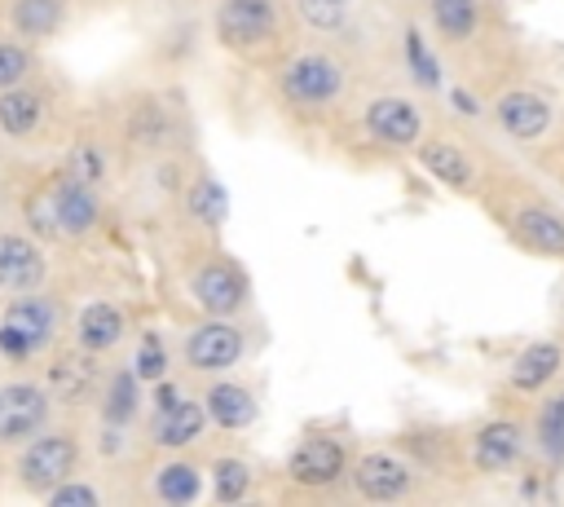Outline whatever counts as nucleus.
Wrapping results in <instances>:
<instances>
[{"mask_svg":"<svg viewBox=\"0 0 564 507\" xmlns=\"http://www.w3.org/2000/svg\"><path fill=\"white\" fill-rule=\"evenodd\" d=\"M264 71V88L273 110L300 128V132H317V137H335L361 79L375 71L366 66L357 53L317 40V35H295L273 62L260 66Z\"/></svg>","mask_w":564,"mask_h":507,"instance_id":"f257e3e1","label":"nucleus"},{"mask_svg":"<svg viewBox=\"0 0 564 507\" xmlns=\"http://www.w3.org/2000/svg\"><path fill=\"white\" fill-rule=\"evenodd\" d=\"M476 207L516 251L564 265V190L542 176L524 154H511L502 145L494 150Z\"/></svg>","mask_w":564,"mask_h":507,"instance_id":"f03ea898","label":"nucleus"},{"mask_svg":"<svg viewBox=\"0 0 564 507\" xmlns=\"http://www.w3.org/2000/svg\"><path fill=\"white\" fill-rule=\"evenodd\" d=\"M480 97V128L511 154H533L564 128L560 97L520 66V57L502 62L476 84Z\"/></svg>","mask_w":564,"mask_h":507,"instance_id":"7ed1b4c3","label":"nucleus"},{"mask_svg":"<svg viewBox=\"0 0 564 507\" xmlns=\"http://www.w3.org/2000/svg\"><path fill=\"white\" fill-rule=\"evenodd\" d=\"M410 9L427 31L436 57L449 71H458L471 88L516 57L507 22L498 18L494 0H410Z\"/></svg>","mask_w":564,"mask_h":507,"instance_id":"20e7f679","label":"nucleus"},{"mask_svg":"<svg viewBox=\"0 0 564 507\" xmlns=\"http://www.w3.org/2000/svg\"><path fill=\"white\" fill-rule=\"evenodd\" d=\"M436 106L405 88L392 71H370L339 123L344 137H352L357 145L375 150V154H388V159H410V150L419 145V137L427 132ZM335 132V137H339Z\"/></svg>","mask_w":564,"mask_h":507,"instance_id":"39448f33","label":"nucleus"},{"mask_svg":"<svg viewBox=\"0 0 564 507\" xmlns=\"http://www.w3.org/2000/svg\"><path fill=\"white\" fill-rule=\"evenodd\" d=\"M533 450V423L529 410L494 406L476 419L449 423V485H498L511 481Z\"/></svg>","mask_w":564,"mask_h":507,"instance_id":"423d86ee","label":"nucleus"},{"mask_svg":"<svg viewBox=\"0 0 564 507\" xmlns=\"http://www.w3.org/2000/svg\"><path fill=\"white\" fill-rule=\"evenodd\" d=\"M449 494L441 481H432L397 441H375V445H357L348 476H344V494L339 503L352 507H410V503H427Z\"/></svg>","mask_w":564,"mask_h":507,"instance_id":"0eeeda50","label":"nucleus"},{"mask_svg":"<svg viewBox=\"0 0 564 507\" xmlns=\"http://www.w3.org/2000/svg\"><path fill=\"white\" fill-rule=\"evenodd\" d=\"M494 150H498V141H494L480 123H458V119H449V115L436 110L432 123H427V132H423L419 145L410 150V159H414L445 194L476 203Z\"/></svg>","mask_w":564,"mask_h":507,"instance_id":"6e6552de","label":"nucleus"},{"mask_svg":"<svg viewBox=\"0 0 564 507\" xmlns=\"http://www.w3.org/2000/svg\"><path fill=\"white\" fill-rule=\"evenodd\" d=\"M357 436L335 423H313L295 436L278 467V489L286 503H339Z\"/></svg>","mask_w":564,"mask_h":507,"instance_id":"1a4fd4ad","label":"nucleus"},{"mask_svg":"<svg viewBox=\"0 0 564 507\" xmlns=\"http://www.w3.org/2000/svg\"><path fill=\"white\" fill-rule=\"evenodd\" d=\"M207 31L225 57L247 66L273 62L300 35L291 0H212Z\"/></svg>","mask_w":564,"mask_h":507,"instance_id":"9d476101","label":"nucleus"},{"mask_svg":"<svg viewBox=\"0 0 564 507\" xmlns=\"http://www.w3.org/2000/svg\"><path fill=\"white\" fill-rule=\"evenodd\" d=\"M181 295L194 313L207 317H251L256 309V287L247 265L220 247L216 234H198V247L181 265Z\"/></svg>","mask_w":564,"mask_h":507,"instance_id":"9b49d317","label":"nucleus"},{"mask_svg":"<svg viewBox=\"0 0 564 507\" xmlns=\"http://www.w3.org/2000/svg\"><path fill=\"white\" fill-rule=\"evenodd\" d=\"M251 353H256V326L247 317H207V313H194L185 322V331H181V344H176L181 370L189 379L229 375Z\"/></svg>","mask_w":564,"mask_h":507,"instance_id":"f8f14e48","label":"nucleus"},{"mask_svg":"<svg viewBox=\"0 0 564 507\" xmlns=\"http://www.w3.org/2000/svg\"><path fill=\"white\" fill-rule=\"evenodd\" d=\"M560 388H564V335L560 331L524 339L494 379L498 406H516V410H533L551 401Z\"/></svg>","mask_w":564,"mask_h":507,"instance_id":"ddd939ff","label":"nucleus"},{"mask_svg":"<svg viewBox=\"0 0 564 507\" xmlns=\"http://www.w3.org/2000/svg\"><path fill=\"white\" fill-rule=\"evenodd\" d=\"M123 141L137 150V154H167V150H181L185 141V115L172 97L163 93H141L128 101L123 110Z\"/></svg>","mask_w":564,"mask_h":507,"instance_id":"4468645a","label":"nucleus"},{"mask_svg":"<svg viewBox=\"0 0 564 507\" xmlns=\"http://www.w3.org/2000/svg\"><path fill=\"white\" fill-rule=\"evenodd\" d=\"M198 406L207 414V428L220 436H242L260 423V388L247 384L238 370L198 379Z\"/></svg>","mask_w":564,"mask_h":507,"instance_id":"2eb2a0df","label":"nucleus"},{"mask_svg":"<svg viewBox=\"0 0 564 507\" xmlns=\"http://www.w3.org/2000/svg\"><path fill=\"white\" fill-rule=\"evenodd\" d=\"M75 463H79V441H75V432H66V428L31 432V436L22 441V454H18V481H22L31 494H48L57 481L75 476Z\"/></svg>","mask_w":564,"mask_h":507,"instance_id":"dca6fc26","label":"nucleus"},{"mask_svg":"<svg viewBox=\"0 0 564 507\" xmlns=\"http://www.w3.org/2000/svg\"><path fill=\"white\" fill-rule=\"evenodd\" d=\"M101 379L106 375H101L97 353H88L79 344L53 353L48 366H44V392H48L53 406H84V401H93L101 392Z\"/></svg>","mask_w":564,"mask_h":507,"instance_id":"f3484780","label":"nucleus"},{"mask_svg":"<svg viewBox=\"0 0 564 507\" xmlns=\"http://www.w3.org/2000/svg\"><path fill=\"white\" fill-rule=\"evenodd\" d=\"M207 414L198 406V392H181L176 401L167 406H154L150 410V428H145V441L159 450V454H181V450H198L207 441Z\"/></svg>","mask_w":564,"mask_h":507,"instance_id":"a211bd4d","label":"nucleus"},{"mask_svg":"<svg viewBox=\"0 0 564 507\" xmlns=\"http://www.w3.org/2000/svg\"><path fill=\"white\" fill-rule=\"evenodd\" d=\"M203 472H207V489H203V494H207L216 507H238V503L256 498V494H260V481H264L260 463H256L251 454H242V450H216V454L203 463Z\"/></svg>","mask_w":564,"mask_h":507,"instance_id":"6ab92c4d","label":"nucleus"},{"mask_svg":"<svg viewBox=\"0 0 564 507\" xmlns=\"http://www.w3.org/2000/svg\"><path fill=\"white\" fill-rule=\"evenodd\" d=\"M48 203H53V220H57V238H88L101 225V190L75 176H57L48 185Z\"/></svg>","mask_w":564,"mask_h":507,"instance_id":"aec40b11","label":"nucleus"},{"mask_svg":"<svg viewBox=\"0 0 564 507\" xmlns=\"http://www.w3.org/2000/svg\"><path fill=\"white\" fill-rule=\"evenodd\" d=\"M207 489V472L203 463L194 459V450H181V454H163L154 467H150V481H145V494L163 507H189L198 503Z\"/></svg>","mask_w":564,"mask_h":507,"instance_id":"412c9836","label":"nucleus"},{"mask_svg":"<svg viewBox=\"0 0 564 507\" xmlns=\"http://www.w3.org/2000/svg\"><path fill=\"white\" fill-rule=\"evenodd\" d=\"M48 406L53 401L44 384H31V379L4 384L0 388V445H22L31 432H40L48 419Z\"/></svg>","mask_w":564,"mask_h":507,"instance_id":"4be33fe9","label":"nucleus"},{"mask_svg":"<svg viewBox=\"0 0 564 507\" xmlns=\"http://www.w3.org/2000/svg\"><path fill=\"white\" fill-rule=\"evenodd\" d=\"M132 322H128V309H119L115 300H88L79 313H75V344L88 348V353H110L128 339Z\"/></svg>","mask_w":564,"mask_h":507,"instance_id":"5701e85b","label":"nucleus"},{"mask_svg":"<svg viewBox=\"0 0 564 507\" xmlns=\"http://www.w3.org/2000/svg\"><path fill=\"white\" fill-rule=\"evenodd\" d=\"M176 207L185 212V220H189L198 234H220V220H225V194H220V185H216V176H212L207 168H189Z\"/></svg>","mask_w":564,"mask_h":507,"instance_id":"b1692460","label":"nucleus"},{"mask_svg":"<svg viewBox=\"0 0 564 507\" xmlns=\"http://www.w3.org/2000/svg\"><path fill=\"white\" fill-rule=\"evenodd\" d=\"M44 251L26 234H0V287L4 291H35L44 282Z\"/></svg>","mask_w":564,"mask_h":507,"instance_id":"393cba45","label":"nucleus"},{"mask_svg":"<svg viewBox=\"0 0 564 507\" xmlns=\"http://www.w3.org/2000/svg\"><path fill=\"white\" fill-rule=\"evenodd\" d=\"M4 322L31 344V353H40V348H48L53 335H57V304L44 300V295L18 291V300H9V309H4Z\"/></svg>","mask_w":564,"mask_h":507,"instance_id":"a878e982","label":"nucleus"},{"mask_svg":"<svg viewBox=\"0 0 564 507\" xmlns=\"http://www.w3.org/2000/svg\"><path fill=\"white\" fill-rule=\"evenodd\" d=\"M97 401H101V423L132 428V419L141 414V379L132 375V366H128V370L106 375V379H101Z\"/></svg>","mask_w":564,"mask_h":507,"instance_id":"bb28decb","label":"nucleus"},{"mask_svg":"<svg viewBox=\"0 0 564 507\" xmlns=\"http://www.w3.org/2000/svg\"><path fill=\"white\" fill-rule=\"evenodd\" d=\"M44 123V97L26 84L0 88V132L4 137H31Z\"/></svg>","mask_w":564,"mask_h":507,"instance_id":"cd10ccee","label":"nucleus"},{"mask_svg":"<svg viewBox=\"0 0 564 507\" xmlns=\"http://www.w3.org/2000/svg\"><path fill=\"white\" fill-rule=\"evenodd\" d=\"M9 22L22 40H44L53 31H62L66 22V0H13L9 4Z\"/></svg>","mask_w":564,"mask_h":507,"instance_id":"c85d7f7f","label":"nucleus"},{"mask_svg":"<svg viewBox=\"0 0 564 507\" xmlns=\"http://www.w3.org/2000/svg\"><path fill=\"white\" fill-rule=\"evenodd\" d=\"M106 168H110V159H106V150H101L97 141H79V145H70V154H66V176L88 181V185H97V190H101V181H106Z\"/></svg>","mask_w":564,"mask_h":507,"instance_id":"c756f323","label":"nucleus"},{"mask_svg":"<svg viewBox=\"0 0 564 507\" xmlns=\"http://www.w3.org/2000/svg\"><path fill=\"white\" fill-rule=\"evenodd\" d=\"M167 366H172L167 344H163L154 331H145V335H141V344H137V353H132V375H137L141 384H154V379H163V375H167Z\"/></svg>","mask_w":564,"mask_h":507,"instance_id":"7c9ffc66","label":"nucleus"},{"mask_svg":"<svg viewBox=\"0 0 564 507\" xmlns=\"http://www.w3.org/2000/svg\"><path fill=\"white\" fill-rule=\"evenodd\" d=\"M44 498H48L53 507H97V503H101V489H97V485H88V481L66 476V481H57Z\"/></svg>","mask_w":564,"mask_h":507,"instance_id":"2f4dec72","label":"nucleus"},{"mask_svg":"<svg viewBox=\"0 0 564 507\" xmlns=\"http://www.w3.org/2000/svg\"><path fill=\"white\" fill-rule=\"evenodd\" d=\"M26 71H31V48L18 40H0V88L22 84Z\"/></svg>","mask_w":564,"mask_h":507,"instance_id":"473e14b6","label":"nucleus"},{"mask_svg":"<svg viewBox=\"0 0 564 507\" xmlns=\"http://www.w3.org/2000/svg\"><path fill=\"white\" fill-rule=\"evenodd\" d=\"M524 159H529V163H533L542 176H551V181L564 190V128H560V132H555L546 145H538L533 154H524Z\"/></svg>","mask_w":564,"mask_h":507,"instance_id":"72a5a7b5","label":"nucleus"},{"mask_svg":"<svg viewBox=\"0 0 564 507\" xmlns=\"http://www.w3.org/2000/svg\"><path fill=\"white\" fill-rule=\"evenodd\" d=\"M26 225L40 234V238H57V220H53V203H48V185L35 190L26 198Z\"/></svg>","mask_w":564,"mask_h":507,"instance_id":"f704fd0d","label":"nucleus"},{"mask_svg":"<svg viewBox=\"0 0 564 507\" xmlns=\"http://www.w3.org/2000/svg\"><path fill=\"white\" fill-rule=\"evenodd\" d=\"M0 353H4L9 362H26V357H31V344H26L9 322H0Z\"/></svg>","mask_w":564,"mask_h":507,"instance_id":"c9c22d12","label":"nucleus"},{"mask_svg":"<svg viewBox=\"0 0 564 507\" xmlns=\"http://www.w3.org/2000/svg\"><path fill=\"white\" fill-rule=\"evenodd\" d=\"M555 331L564 335V287H560V295H555Z\"/></svg>","mask_w":564,"mask_h":507,"instance_id":"e433bc0d","label":"nucleus"},{"mask_svg":"<svg viewBox=\"0 0 564 507\" xmlns=\"http://www.w3.org/2000/svg\"><path fill=\"white\" fill-rule=\"evenodd\" d=\"M154 4H167V0H154Z\"/></svg>","mask_w":564,"mask_h":507,"instance_id":"4c0bfd02","label":"nucleus"}]
</instances>
